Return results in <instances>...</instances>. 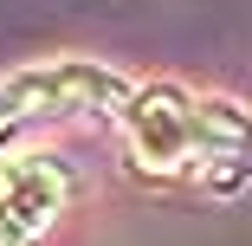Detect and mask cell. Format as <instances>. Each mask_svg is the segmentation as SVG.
Masks as SVG:
<instances>
[{
    "label": "cell",
    "mask_w": 252,
    "mask_h": 246,
    "mask_svg": "<svg viewBox=\"0 0 252 246\" xmlns=\"http://www.w3.org/2000/svg\"><path fill=\"white\" fill-rule=\"evenodd\" d=\"M129 84L110 65L91 59H52V65H26L13 78H0V142L20 123L39 117H84V110H129Z\"/></svg>",
    "instance_id": "6da1fadb"
},
{
    "label": "cell",
    "mask_w": 252,
    "mask_h": 246,
    "mask_svg": "<svg viewBox=\"0 0 252 246\" xmlns=\"http://www.w3.org/2000/svg\"><path fill=\"white\" fill-rule=\"evenodd\" d=\"M123 142L142 175H181L207 162V97H188L175 84H149L123 110Z\"/></svg>",
    "instance_id": "7a4b0ae2"
},
{
    "label": "cell",
    "mask_w": 252,
    "mask_h": 246,
    "mask_svg": "<svg viewBox=\"0 0 252 246\" xmlns=\"http://www.w3.org/2000/svg\"><path fill=\"white\" fill-rule=\"evenodd\" d=\"M71 201V181L52 156H13L0 162V240L32 246Z\"/></svg>",
    "instance_id": "3957f363"
}]
</instances>
